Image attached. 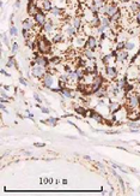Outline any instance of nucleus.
Returning a JSON list of instances; mask_svg holds the SVG:
<instances>
[{"instance_id":"obj_31","label":"nucleus","mask_w":140,"mask_h":196,"mask_svg":"<svg viewBox=\"0 0 140 196\" xmlns=\"http://www.w3.org/2000/svg\"><path fill=\"white\" fill-rule=\"evenodd\" d=\"M75 112H77V113H79V114H83V116L86 114V110H85V107H75Z\"/></svg>"},{"instance_id":"obj_44","label":"nucleus","mask_w":140,"mask_h":196,"mask_svg":"<svg viewBox=\"0 0 140 196\" xmlns=\"http://www.w3.org/2000/svg\"><path fill=\"white\" fill-rule=\"evenodd\" d=\"M136 81L140 83V72H139V75H138V77H136Z\"/></svg>"},{"instance_id":"obj_24","label":"nucleus","mask_w":140,"mask_h":196,"mask_svg":"<svg viewBox=\"0 0 140 196\" xmlns=\"http://www.w3.org/2000/svg\"><path fill=\"white\" fill-rule=\"evenodd\" d=\"M67 73H68V82L74 83V82H77L78 80H79V76L77 75L75 71H71V72H67Z\"/></svg>"},{"instance_id":"obj_27","label":"nucleus","mask_w":140,"mask_h":196,"mask_svg":"<svg viewBox=\"0 0 140 196\" xmlns=\"http://www.w3.org/2000/svg\"><path fill=\"white\" fill-rule=\"evenodd\" d=\"M58 118H54V117H50V118H48L47 120H43V123L44 124H50L52 126H55L56 125V123H58Z\"/></svg>"},{"instance_id":"obj_28","label":"nucleus","mask_w":140,"mask_h":196,"mask_svg":"<svg viewBox=\"0 0 140 196\" xmlns=\"http://www.w3.org/2000/svg\"><path fill=\"white\" fill-rule=\"evenodd\" d=\"M6 66H7L9 69H11V67H13V66H17V64H16V59H14V57H10V58H9L7 63H6Z\"/></svg>"},{"instance_id":"obj_7","label":"nucleus","mask_w":140,"mask_h":196,"mask_svg":"<svg viewBox=\"0 0 140 196\" xmlns=\"http://www.w3.org/2000/svg\"><path fill=\"white\" fill-rule=\"evenodd\" d=\"M105 73H107V77L109 80L114 81L119 75V70L115 65H109V66H105Z\"/></svg>"},{"instance_id":"obj_1","label":"nucleus","mask_w":140,"mask_h":196,"mask_svg":"<svg viewBox=\"0 0 140 196\" xmlns=\"http://www.w3.org/2000/svg\"><path fill=\"white\" fill-rule=\"evenodd\" d=\"M126 103H127V110L128 111H139L140 108V94L135 92H129L126 94Z\"/></svg>"},{"instance_id":"obj_19","label":"nucleus","mask_w":140,"mask_h":196,"mask_svg":"<svg viewBox=\"0 0 140 196\" xmlns=\"http://www.w3.org/2000/svg\"><path fill=\"white\" fill-rule=\"evenodd\" d=\"M52 14H53V16L54 17H61L62 16V14H64V10H62V9H60V7H58V6H54L50 11H49Z\"/></svg>"},{"instance_id":"obj_15","label":"nucleus","mask_w":140,"mask_h":196,"mask_svg":"<svg viewBox=\"0 0 140 196\" xmlns=\"http://www.w3.org/2000/svg\"><path fill=\"white\" fill-rule=\"evenodd\" d=\"M86 114H89V117L90 118H92V119H95L97 123H104V117L102 116V114H99L98 112H96V111H89V112H86Z\"/></svg>"},{"instance_id":"obj_9","label":"nucleus","mask_w":140,"mask_h":196,"mask_svg":"<svg viewBox=\"0 0 140 196\" xmlns=\"http://www.w3.org/2000/svg\"><path fill=\"white\" fill-rule=\"evenodd\" d=\"M34 62L37 65H41V66H43L45 69H48V66L50 64V59H48V58L44 57V55H36L34 58Z\"/></svg>"},{"instance_id":"obj_22","label":"nucleus","mask_w":140,"mask_h":196,"mask_svg":"<svg viewBox=\"0 0 140 196\" xmlns=\"http://www.w3.org/2000/svg\"><path fill=\"white\" fill-rule=\"evenodd\" d=\"M71 24H72L77 30H79V29H80V25H82V18H80V17H74V18H72Z\"/></svg>"},{"instance_id":"obj_34","label":"nucleus","mask_w":140,"mask_h":196,"mask_svg":"<svg viewBox=\"0 0 140 196\" xmlns=\"http://www.w3.org/2000/svg\"><path fill=\"white\" fill-rule=\"evenodd\" d=\"M128 126H131L132 129H139V128H140V124H138V123H135V122H131V123H128Z\"/></svg>"},{"instance_id":"obj_36","label":"nucleus","mask_w":140,"mask_h":196,"mask_svg":"<svg viewBox=\"0 0 140 196\" xmlns=\"http://www.w3.org/2000/svg\"><path fill=\"white\" fill-rule=\"evenodd\" d=\"M135 21H136L138 24H140V11L135 13Z\"/></svg>"},{"instance_id":"obj_41","label":"nucleus","mask_w":140,"mask_h":196,"mask_svg":"<svg viewBox=\"0 0 140 196\" xmlns=\"http://www.w3.org/2000/svg\"><path fill=\"white\" fill-rule=\"evenodd\" d=\"M34 146H35V147H40V148H41V147H44L45 144H44V143H38V142H36Z\"/></svg>"},{"instance_id":"obj_26","label":"nucleus","mask_w":140,"mask_h":196,"mask_svg":"<svg viewBox=\"0 0 140 196\" xmlns=\"http://www.w3.org/2000/svg\"><path fill=\"white\" fill-rule=\"evenodd\" d=\"M53 42L54 43H60V42H64V35H62V34H60V33H58V34H54L53 35Z\"/></svg>"},{"instance_id":"obj_20","label":"nucleus","mask_w":140,"mask_h":196,"mask_svg":"<svg viewBox=\"0 0 140 196\" xmlns=\"http://www.w3.org/2000/svg\"><path fill=\"white\" fill-rule=\"evenodd\" d=\"M99 25H101V18H99V16H98V13H96V14H93V17H92V19H91V27L98 28Z\"/></svg>"},{"instance_id":"obj_13","label":"nucleus","mask_w":140,"mask_h":196,"mask_svg":"<svg viewBox=\"0 0 140 196\" xmlns=\"http://www.w3.org/2000/svg\"><path fill=\"white\" fill-rule=\"evenodd\" d=\"M64 33L72 37V36H77L78 35V30L72 24H65L64 25Z\"/></svg>"},{"instance_id":"obj_5","label":"nucleus","mask_w":140,"mask_h":196,"mask_svg":"<svg viewBox=\"0 0 140 196\" xmlns=\"http://www.w3.org/2000/svg\"><path fill=\"white\" fill-rule=\"evenodd\" d=\"M41 82H42L43 88H52L53 84H54V76L47 71V73L41 78Z\"/></svg>"},{"instance_id":"obj_6","label":"nucleus","mask_w":140,"mask_h":196,"mask_svg":"<svg viewBox=\"0 0 140 196\" xmlns=\"http://www.w3.org/2000/svg\"><path fill=\"white\" fill-rule=\"evenodd\" d=\"M34 21H35V23L38 25V27H43L45 23H47V21H48V18H47V16H45V13L41 10L40 12H37L35 16H34Z\"/></svg>"},{"instance_id":"obj_29","label":"nucleus","mask_w":140,"mask_h":196,"mask_svg":"<svg viewBox=\"0 0 140 196\" xmlns=\"http://www.w3.org/2000/svg\"><path fill=\"white\" fill-rule=\"evenodd\" d=\"M120 18H121V10H120L119 12H116L114 16L110 18V22H112V23H116V22L120 21Z\"/></svg>"},{"instance_id":"obj_39","label":"nucleus","mask_w":140,"mask_h":196,"mask_svg":"<svg viewBox=\"0 0 140 196\" xmlns=\"http://www.w3.org/2000/svg\"><path fill=\"white\" fill-rule=\"evenodd\" d=\"M19 82H21L23 85H28V82H26V81H25L23 77H21V78H19Z\"/></svg>"},{"instance_id":"obj_35","label":"nucleus","mask_w":140,"mask_h":196,"mask_svg":"<svg viewBox=\"0 0 140 196\" xmlns=\"http://www.w3.org/2000/svg\"><path fill=\"white\" fill-rule=\"evenodd\" d=\"M17 51H18V43L13 42V45H12V53H16Z\"/></svg>"},{"instance_id":"obj_47","label":"nucleus","mask_w":140,"mask_h":196,"mask_svg":"<svg viewBox=\"0 0 140 196\" xmlns=\"http://www.w3.org/2000/svg\"><path fill=\"white\" fill-rule=\"evenodd\" d=\"M139 62H140V59H139Z\"/></svg>"},{"instance_id":"obj_30","label":"nucleus","mask_w":140,"mask_h":196,"mask_svg":"<svg viewBox=\"0 0 140 196\" xmlns=\"http://www.w3.org/2000/svg\"><path fill=\"white\" fill-rule=\"evenodd\" d=\"M124 45H126V41H119L117 45H116V47H115V50H116V51H122V50H124Z\"/></svg>"},{"instance_id":"obj_46","label":"nucleus","mask_w":140,"mask_h":196,"mask_svg":"<svg viewBox=\"0 0 140 196\" xmlns=\"http://www.w3.org/2000/svg\"><path fill=\"white\" fill-rule=\"evenodd\" d=\"M139 7H140V3H139Z\"/></svg>"},{"instance_id":"obj_12","label":"nucleus","mask_w":140,"mask_h":196,"mask_svg":"<svg viewBox=\"0 0 140 196\" xmlns=\"http://www.w3.org/2000/svg\"><path fill=\"white\" fill-rule=\"evenodd\" d=\"M22 25H23V29H24V30H28V32H30V30L36 29V25H37V24L35 23V21H34V19L26 18V19H24V21H23Z\"/></svg>"},{"instance_id":"obj_38","label":"nucleus","mask_w":140,"mask_h":196,"mask_svg":"<svg viewBox=\"0 0 140 196\" xmlns=\"http://www.w3.org/2000/svg\"><path fill=\"white\" fill-rule=\"evenodd\" d=\"M41 111H42V113H45V114H48V113H49V110H48V108H45V107H41Z\"/></svg>"},{"instance_id":"obj_18","label":"nucleus","mask_w":140,"mask_h":196,"mask_svg":"<svg viewBox=\"0 0 140 196\" xmlns=\"http://www.w3.org/2000/svg\"><path fill=\"white\" fill-rule=\"evenodd\" d=\"M83 54L85 55V60H95V52L89 50V48H83Z\"/></svg>"},{"instance_id":"obj_8","label":"nucleus","mask_w":140,"mask_h":196,"mask_svg":"<svg viewBox=\"0 0 140 196\" xmlns=\"http://www.w3.org/2000/svg\"><path fill=\"white\" fill-rule=\"evenodd\" d=\"M97 47H98V40H97V37L95 35H90L87 37V41H86V48H89V50L95 52L97 50Z\"/></svg>"},{"instance_id":"obj_3","label":"nucleus","mask_w":140,"mask_h":196,"mask_svg":"<svg viewBox=\"0 0 140 196\" xmlns=\"http://www.w3.org/2000/svg\"><path fill=\"white\" fill-rule=\"evenodd\" d=\"M45 73H47V69L43 67V66H41V65L35 64V65L31 66V75H33L35 78H40L41 80Z\"/></svg>"},{"instance_id":"obj_17","label":"nucleus","mask_w":140,"mask_h":196,"mask_svg":"<svg viewBox=\"0 0 140 196\" xmlns=\"http://www.w3.org/2000/svg\"><path fill=\"white\" fill-rule=\"evenodd\" d=\"M121 110V105L119 103V102H110L108 105V111H109V113H116V112H119Z\"/></svg>"},{"instance_id":"obj_43","label":"nucleus","mask_w":140,"mask_h":196,"mask_svg":"<svg viewBox=\"0 0 140 196\" xmlns=\"http://www.w3.org/2000/svg\"><path fill=\"white\" fill-rule=\"evenodd\" d=\"M120 1H121V3H123V4H126V3H129L131 0H120Z\"/></svg>"},{"instance_id":"obj_23","label":"nucleus","mask_w":140,"mask_h":196,"mask_svg":"<svg viewBox=\"0 0 140 196\" xmlns=\"http://www.w3.org/2000/svg\"><path fill=\"white\" fill-rule=\"evenodd\" d=\"M140 11V7H139V3L138 1H133V3H131V6H129V12L131 13H133V14H135L136 12H139Z\"/></svg>"},{"instance_id":"obj_2","label":"nucleus","mask_w":140,"mask_h":196,"mask_svg":"<svg viewBox=\"0 0 140 196\" xmlns=\"http://www.w3.org/2000/svg\"><path fill=\"white\" fill-rule=\"evenodd\" d=\"M37 51L41 54H48L52 52V43L44 36L37 37Z\"/></svg>"},{"instance_id":"obj_16","label":"nucleus","mask_w":140,"mask_h":196,"mask_svg":"<svg viewBox=\"0 0 140 196\" xmlns=\"http://www.w3.org/2000/svg\"><path fill=\"white\" fill-rule=\"evenodd\" d=\"M115 57L110 53V54H107V55H103L102 57V63L104 64V66H109V65H110L112 63H114L115 62Z\"/></svg>"},{"instance_id":"obj_14","label":"nucleus","mask_w":140,"mask_h":196,"mask_svg":"<svg viewBox=\"0 0 140 196\" xmlns=\"http://www.w3.org/2000/svg\"><path fill=\"white\" fill-rule=\"evenodd\" d=\"M40 11H41V9L36 3H28V13L30 14V16L34 17L35 14Z\"/></svg>"},{"instance_id":"obj_25","label":"nucleus","mask_w":140,"mask_h":196,"mask_svg":"<svg viewBox=\"0 0 140 196\" xmlns=\"http://www.w3.org/2000/svg\"><path fill=\"white\" fill-rule=\"evenodd\" d=\"M135 48V42L133 41V40H128V41H126V45H124V50L126 51H133Z\"/></svg>"},{"instance_id":"obj_33","label":"nucleus","mask_w":140,"mask_h":196,"mask_svg":"<svg viewBox=\"0 0 140 196\" xmlns=\"http://www.w3.org/2000/svg\"><path fill=\"white\" fill-rule=\"evenodd\" d=\"M61 58L60 57H56V55H54L53 58H50V63H53V64H59L61 60H60Z\"/></svg>"},{"instance_id":"obj_11","label":"nucleus","mask_w":140,"mask_h":196,"mask_svg":"<svg viewBox=\"0 0 140 196\" xmlns=\"http://www.w3.org/2000/svg\"><path fill=\"white\" fill-rule=\"evenodd\" d=\"M128 59V51L122 50V51H117V55H116V62L119 64H124L126 60Z\"/></svg>"},{"instance_id":"obj_10","label":"nucleus","mask_w":140,"mask_h":196,"mask_svg":"<svg viewBox=\"0 0 140 196\" xmlns=\"http://www.w3.org/2000/svg\"><path fill=\"white\" fill-rule=\"evenodd\" d=\"M86 41H87V39H85L84 34H82V35H77L73 42H74V46L75 47H78V48H85L86 47Z\"/></svg>"},{"instance_id":"obj_45","label":"nucleus","mask_w":140,"mask_h":196,"mask_svg":"<svg viewBox=\"0 0 140 196\" xmlns=\"http://www.w3.org/2000/svg\"><path fill=\"white\" fill-rule=\"evenodd\" d=\"M139 94H140V85H139Z\"/></svg>"},{"instance_id":"obj_40","label":"nucleus","mask_w":140,"mask_h":196,"mask_svg":"<svg viewBox=\"0 0 140 196\" xmlns=\"http://www.w3.org/2000/svg\"><path fill=\"white\" fill-rule=\"evenodd\" d=\"M35 100H36V101H37V102H38V103H40V102H42V100H41V98H40V96H38V95H37V94H35Z\"/></svg>"},{"instance_id":"obj_21","label":"nucleus","mask_w":140,"mask_h":196,"mask_svg":"<svg viewBox=\"0 0 140 196\" xmlns=\"http://www.w3.org/2000/svg\"><path fill=\"white\" fill-rule=\"evenodd\" d=\"M117 85H119L121 92H124V88H126V85H127V76L126 77H121L119 80V82H117Z\"/></svg>"},{"instance_id":"obj_37","label":"nucleus","mask_w":140,"mask_h":196,"mask_svg":"<svg viewBox=\"0 0 140 196\" xmlns=\"http://www.w3.org/2000/svg\"><path fill=\"white\" fill-rule=\"evenodd\" d=\"M1 99H6V100H9V95L4 92V90H1Z\"/></svg>"},{"instance_id":"obj_32","label":"nucleus","mask_w":140,"mask_h":196,"mask_svg":"<svg viewBox=\"0 0 140 196\" xmlns=\"http://www.w3.org/2000/svg\"><path fill=\"white\" fill-rule=\"evenodd\" d=\"M10 34H11L12 36H16V35H17V34H18V30H17V28L12 25V27L10 28Z\"/></svg>"},{"instance_id":"obj_42","label":"nucleus","mask_w":140,"mask_h":196,"mask_svg":"<svg viewBox=\"0 0 140 196\" xmlns=\"http://www.w3.org/2000/svg\"><path fill=\"white\" fill-rule=\"evenodd\" d=\"M1 73H3V75H5V76H7V77H10V73H7L5 70H1Z\"/></svg>"},{"instance_id":"obj_4","label":"nucleus","mask_w":140,"mask_h":196,"mask_svg":"<svg viewBox=\"0 0 140 196\" xmlns=\"http://www.w3.org/2000/svg\"><path fill=\"white\" fill-rule=\"evenodd\" d=\"M103 84H104V78L101 76V75H97V76H95V78H93V82H92V84H91V87H92V93H93V94L97 93L99 89H102Z\"/></svg>"}]
</instances>
